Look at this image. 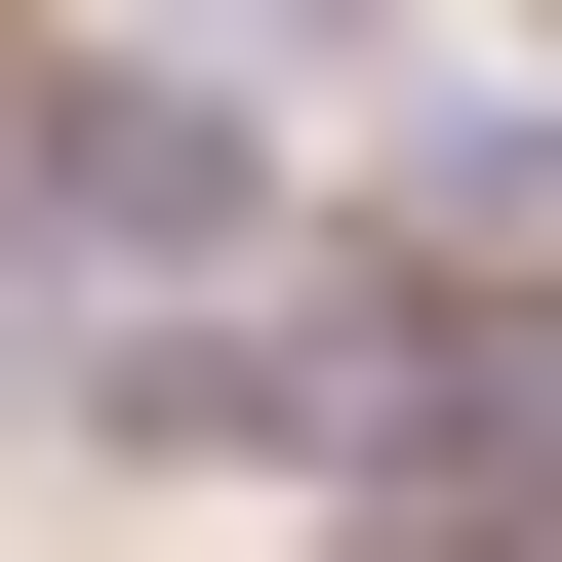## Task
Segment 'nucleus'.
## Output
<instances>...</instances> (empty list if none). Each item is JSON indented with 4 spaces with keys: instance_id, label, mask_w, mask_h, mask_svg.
Masks as SVG:
<instances>
[{
    "instance_id": "f257e3e1",
    "label": "nucleus",
    "mask_w": 562,
    "mask_h": 562,
    "mask_svg": "<svg viewBox=\"0 0 562 562\" xmlns=\"http://www.w3.org/2000/svg\"><path fill=\"white\" fill-rule=\"evenodd\" d=\"M201 41H402V0H201Z\"/></svg>"
}]
</instances>
